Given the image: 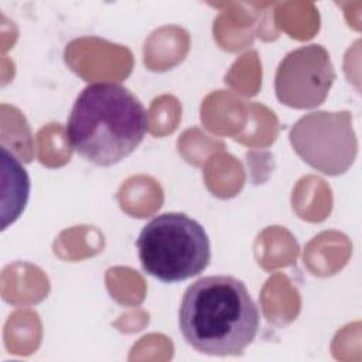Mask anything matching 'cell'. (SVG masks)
I'll use <instances>...</instances> for the list:
<instances>
[{
	"label": "cell",
	"mask_w": 362,
	"mask_h": 362,
	"mask_svg": "<svg viewBox=\"0 0 362 362\" xmlns=\"http://www.w3.org/2000/svg\"><path fill=\"white\" fill-rule=\"evenodd\" d=\"M260 314L245 283L233 276H206L185 290L178 310L188 345L206 355H239L256 338Z\"/></svg>",
	"instance_id": "cell-1"
},
{
	"label": "cell",
	"mask_w": 362,
	"mask_h": 362,
	"mask_svg": "<svg viewBox=\"0 0 362 362\" xmlns=\"http://www.w3.org/2000/svg\"><path fill=\"white\" fill-rule=\"evenodd\" d=\"M143 270L163 283H180L204 272L211 243L204 226L181 212H165L147 222L136 240Z\"/></svg>",
	"instance_id": "cell-3"
},
{
	"label": "cell",
	"mask_w": 362,
	"mask_h": 362,
	"mask_svg": "<svg viewBox=\"0 0 362 362\" xmlns=\"http://www.w3.org/2000/svg\"><path fill=\"white\" fill-rule=\"evenodd\" d=\"M296 151L314 168L337 175L356 154V139L346 112H315L301 117L290 133Z\"/></svg>",
	"instance_id": "cell-4"
},
{
	"label": "cell",
	"mask_w": 362,
	"mask_h": 362,
	"mask_svg": "<svg viewBox=\"0 0 362 362\" xmlns=\"http://www.w3.org/2000/svg\"><path fill=\"white\" fill-rule=\"evenodd\" d=\"M147 110L124 86L96 82L78 95L66 123L71 147L99 167L130 156L147 133Z\"/></svg>",
	"instance_id": "cell-2"
},
{
	"label": "cell",
	"mask_w": 362,
	"mask_h": 362,
	"mask_svg": "<svg viewBox=\"0 0 362 362\" xmlns=\"http://www.w3.org/2000/svg\"><path fill=\"white\" fill-rule=\"evenodd\" d=\"M3 177V208L1 229L13 223L24 211L30 195V178L18 158L6 147H1Z\"/></svg>",
	"instance_id": "cell-6"
},
{
	"label": "cell",
	"mask_w": 362,
	"mask_h": 362,
	"mask_svg": "<svg viewBox=\"0 0 362 362\" xmlns=\"http://www.w3.org/2000/svg\"><path fill=\"white\" fill-rule=\"evenodd\" d=\"M337 75L328 51L318 44H310L290 51L279 64L274 90L277 99L294 109L320 106Z\"/></svg>",
	"instance_id": "cell-5"
}]
</instances>
